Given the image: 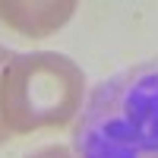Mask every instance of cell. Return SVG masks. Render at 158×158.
I'll use <instances>...</instances> for the list:
<instances>
[{
    "mask_svg": "<svg viewBox=\"0 0 158 158\" xmlns=\"http://www.w3.org/2000/svg\"><path fill=\"white\" fill-rule=\"evenodd\" d=\"M76 158H158V60L108 76L76 123Z\"/></svg>",
    "mask_w": 158,
    "mask_h": 158,
    "instance_id": "1",
    "label": "cell"
},
{
    "mask_svg": "<svg viewBox=\"0 0 158 158\" xmlns=\"http://www.w3.org/2000/svg\"><path fill=\"white\" fill-rule=\"evenodd\" d=\"M85 73L54 51L13 54L0 76V117L10 136L67 127L82 108Z\"/></svg>",
    "mask_w": 158,
    "mask_h": 158,
    "instance_id": "2",
    "label": "cell"
},
{
    "mask_svg": "<svg viewBox=\"0 0 158 158\" xmlns=\"http://www.w3.org/2000/svg\"><path fill=\"white\" fill-rule=\"evenodd\" d=\"M73 0H0V22L19 35L44 38L73 16Z\"/></svg>",
    "mask_w": 158,
    "mask_h": 158,
    "instance_id": "3",
    "label": "cell"
},
{
    "mask_svg": "<svg viewBox=\"0 0 158 158\" xmlns=\"http://www.w3.org/2000/svg\"><path fill=\"white\" fill-rule=\"evenodd\" d=\"M29 158H76L67 146H48V149H41V152H35V155H29Z\"/></svg>",
    "mask_w": 158,
    "mask_h": 158,
    "instance_id": "4",
    "label": "cell"
},
{
    "mask_svg": "<svg viewBox=\"0 0 158 158\" xmlns=\"http://www.w3.org/2000/svg\"><path fill=\"white\" fill-rule=\"evenodd\" d=\"M13 57V51H6L3 44H0V76H3V67H6V60ZM10 133H6V127H3V117H0V142H6Z\"/></svg>",
    "mask_w": 158,
    "mask_h": 158,
    "instance_id": "5",
    "label": "cell"
}]
</instances>
